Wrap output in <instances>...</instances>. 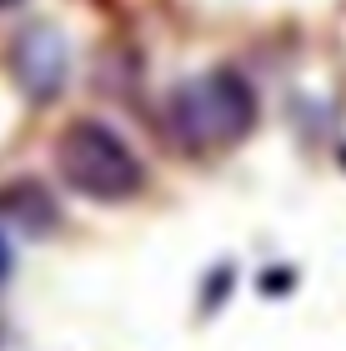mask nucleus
Returning <instances> with one entry per match:
<instances>
[{"mask_svg":"<svg viewBox=\"0 0 346 351\" xmlns=\"http://www.w3.org/2000/svg\"><path fill=\"white\" fill-rule=\"evenodd\" d=\"M55 201L45 196L40 181H15L0 191V221H10V226H21L25 236H45L55 226Z\"/></svg>","mask_w":346,"mask_h":351,"instance_id":"obj_4","label":"nucleus"},{"mask_svg":"<svg viewBox=\"0 0 346 351\" xmlns=\"http://www.w3.org/2000/svg\"><path fill=\"white\" fill-rule=\"evenodd\" d=\"M10 5H21V0H0V10H10Z\"/></svg>","mask_w":346,"mask_h":351,"instance_id":"obj_6","label":"nucleus"},{"mask_svg":"<svg viewBox=\"0 0 346 351\" xmlns=\"http://www.w3.org/2000/svg\"><path fill=\"white\" fill-rule=\"evenodd\" d=\"M51 156H55L60 186L96 206H121L146 191V161L131 151V141L111 121H96V116L66 121Z\"/></svg>","mask_w":346,"mask_h":351,"instance_id":"obj_2","label":"nucleus"},{"mask_svg":"<svg viewBox=\"0 0 346 351\" xmlns=\"http://www.w3.org/2000/svg\"><path fill=\"white\" fill-rule=\"evenodd\" d=\"M341 161H346V151H341Z\"/></svg>","mask_w":346,"mask_h":351,"instance_id":"obj_7","label":"nucleus"},{"mask_svg":"<svg viewBox=\"0 0 346 351\" xmlns=\"http://www.w3.org/2000/svg\"><path fill=\"white\" fill-rule=\"evenodd\" d=\"M10 71H15L21 90H25L36 106L55 101L60 86H66V71H71L66 36H60L55 25H25L21 36L10 40Z\"/></svg>","mask_w":346,"mask_h":351,"instance_id":"obj_3","label":"nucleus"},{"mask_svg":"<svg viewBox=\"0 0 346 351\" xmlns=\"http://www.w3.org/2000/svg\"><path fill=\"white\" fill-rule=\"evenodd\" d=\"M10 276V241H5V231H0V281Z\"/></svg>","mask_w":346,"mask_h":351,"instance_id":"obj_5","label":"nucleus"},{"mask_svg":"<svg viewBox=\"0 0 346 351\" xmlns=\"http://www.w3.org/2000/svg\"><path fill=\"white\" fill-rule=\"evenodd\" d=\"M256 90L241 71L211 66L181 81L161 106V136L181 156H226L256 131Z\"/></svg>","mask_w":346,"mask_h":351,"instance_id":"obj_1","label":"nucleus"}]
</instances>
